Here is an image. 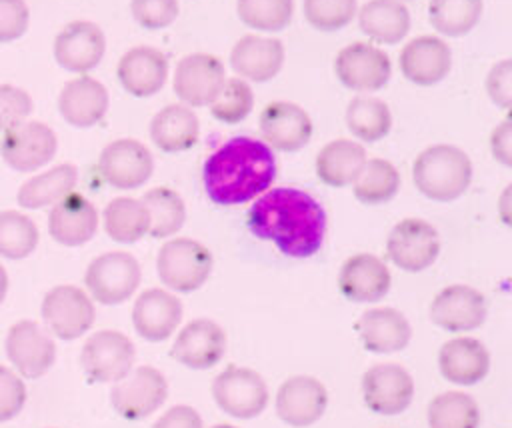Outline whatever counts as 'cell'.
Instances as JSON below:
<instances>
[{"label":"cell","mask_w":512,"mask_h":428,"mask_svg":"<svg viewBox=\"0 0 512 428\" xmlns=\"http://www.w3.org/2000/svg\"><path fill=\"white\" fill-rule=\"evenodd\" d=\"M264 144L270 150L298 152L312 138L310 114L296 102L274 100L266 104L258 120Z\"/></svg>","instance_id":"obj_17"},{"label":"cell","mask_w":512,"mask_h":428,"mask_svg":"<svg viewBox=\"0 0 512 428\" xmlns=\"http://www.w3.org/2000/svg\"><path fill=\"white\" fill-rule=\"evenodd\" d=\"M168 58L154 46H134L122 54L116 76L120 86L136 96L148 98L162 90L168 78Z\"/></svg>","instance_id":"obj_26"},{"label":"cell","mask_w":512,"mask_h":428,"mask_svg":"<svg viewBox=\"0 0 512 428\" xmlns=\"http://www.w3.org/2000/svg\"><path fill=\"white\" fill-rule=\"evenodd\" d=\"M142 270L138 260L124 250H112L96 256L84 274V284L92 300L104 306L126 302L140 286Z\"/></svg>","instance_id":"obj_5"},{"label":"cell","mask_w":512,"mask_h":428,"mask_svg":"<svg viewBox=\"0 0 512 428\" xmlns=\"http://www.w3.org/2000/svg\"><path fill=\"white\" fill-rule=\"evenodd\" d=\"M482 8V0H430L428 18L438 34L458 38L480 22Z\"/></svg>","instance_id":"obj_40"},{"label":"cell","mask_w":512,"mask_h":428,"mask_svg":"<svg viewBox=\"0 0 512 428\" xmlns=\"http://www.w3.org/2000/svg\"><path fill=\"white\" fill-rule=\"evenodd\" d=\"M210 428H236V426H232V424H214Z\"/></svg>","instance_id":"obj_53"},{"label":"cell","mask_w":512,"mask_h":428,"mask_svg":"<svg viewBox=\"0 0 512 428\" xmlns=\"http://www.w3.org/2000/svg\"><path fill=\"white\" fill-rule=\"evenodd\" d=\"M252 108H254L252 86L246 80L234 76V78H226L220 94L210 104V114L218 122L238 124L250 116Z\"/></svg>","instance_id":"obj_43"},{"label":"cell","mask_w":512,"mask_h":428,"mask_svg":"<svg viewBox=\"0 0 512 428\" xmlns=\"http://www.w3.org/2000/svg\"><path fill=\"white\" fill-rule=\"evenodd\" d=\"M512 124H510V114L504 116L500 124L494 126L490 134V152L496 162L502 166H510V154H512Z\"/></svg>","instance_id":"obj_51"},{"label":"cell","mask_w":512,"mask_h":428,"mask_svg":"<svg viewBox=\"0 0 512 428\" xmlns=\"http://www.w3.org/2000/svg\"><path fill=\"white\" fill-rule=\"evenodd\" d=\"M152 428H204L200 414L186 404H178L168 408L160 418L152 424Z\"/></svg>","instance_id":"obj_50"},{"label":"cell","mask_w":512,"mask_h":428,"mask_svg":"<svg viewBox=\"0 0 512 428\" xmlns=\"http://www.w3.org/2000/svg\"><path fill=\"white\" fill-rule=\"evenodd\" d=\"M240 22L260 32L284 30L294 14V0H236Z\"/></svg>","instance_id":"obj_42"},{"label":"cell","mask_w":512,"mask_h":428,"mask_svg":"<svg viewBox=\"0 0 512 428\" xmlns=\"http://www.w3.org/2000/svg\"><path fill=\"white\" fill-rule=\"evenodd\" d=\"M276 178V158L262 140L234 136L204 162L202 184L218 206H238L256 200Z\"/></svg>","instance_id":"obj_2"},{"label":"cell","mask_w":512,"mask_h":428,"mask_svg":"<svg viewBox=\"0 0 512 428\" xmlns=\"http://www.w3.org/2000/svg\"><path fill=\"white\" fill-rule=\"evenodd\" d=\"M366 160L368 156L360 142L336 138L320 148L314 160V170L322 184L330 188H344L356 180Z\"/></svg>","instance_id":"obj_32"},{"label":"cell","mask_w":512,"mask_h":428,"mask_svg":"<svg viewBox=\"0 0 512 428\" xmlns=\"http://www.w3.org/2000/svg\"><path fill=\"white\" fill-rule=\"evenodd\" d=\"M40 312L46 328L60 340L80 338L92 328L96 318L92 298L72 284H60L48 290Z\"/></svg>","instance_id":"obj_8"},{"label":"cell","mask_w":512,"mask_h":428,"mask_svg":"<svg viewBox=\"0 0 512 428\" xmlns=\"http://www.w3.org/2000/svg\"><path fill=\"white\" fill-rule=\"evenodd\" d=\"M486 298L468 284H450L430 302V320L446 332H470L484 324Z\"/></svg>","instance_id":"obj_18"},{"label":"cell","mask_w":512,"mask_h":428,"mask_svg":"<svg viewBox=\"0 0 512 428\" xmlns=\"http://www.w3.org/2000/svg\"><path fill=\"white\" fill-rule=\"evenodd\" d=\"M412 182L428 200H458L472 182V160L454 144L428 146L412 162Z\"/></svg>","instance_id":"obj_3"},{"label":"cell","mask_w":512,"mask_h":428,"mask_svg":"<svg viewBox=\"0 0 512 428\" xmlns=\"http://www.w3.org/2000/svg\"><path fill=\"white\" fill-rule=\"evenodd\" d=\"M168 398V382L154 366H138L110 390V404L126 420H144Z\"/></svg>","instance_id":"obj_9"},{"label":"cell","mask_w":512,"mask_h":428,"mask_svg":"<svg viewBox=\"0 0 512 428\" xmlns=\"http://www.w3.org/2000/svg\"><path fill=\"white\" fill-rule=\"evenodd\" d=\"M346 126L362 142H378L392 128V112L388 104L374 96H356L346 106Z\"/></svg>","instance_id":"obj_38"},{"label":"cell","mask_w":512,"mask_h":428,"mask_svg":"<svg viewBox=\"0 0 512 428\" xmlns=\"http://www.w3.org/2000/svg\"><path fill=\"white\" fill-rule=\"evenodd\" d=\"M212 266L214 258L208 246L192 238H172L160 246L156 256L160 282L180 294L202 288L212 274Z\"/></svg>","instance_id":"obj_4"},{"label":"cell","mask_w":512,"mask_h":428,"mask_svg":"<svg viewBox=\"0 0 512 428\" xmlns=\"http://www.w3.org/2000/svg\"><path fill=\"white\" fill-rule=\"evenodd\" d=\"M358 24L372 44H398L410 30V12L400 0H368L358 10Z\"/></svg>","instance_id":"obj_33"},{"label":"cell","mask_w":512,"mask_h":428,"mask_svg":"<svg viewBox=\"0 0 512 428\" xmlns=\"http://www.w3.org/2000/svg\"><path fill=\"white\" fill-rule=\"evenodd\" d=\"M140 200L148 212V234L152 238H170L184 226L186 206L176 190L168 186H156L144 192Z\"/></svg>","instance_id":"obj_37"},{"label":"cell","mask_w":512,"mask_h":428,"mask_svg":"<svg viewBox=\"0 0 512 428\" xmlns=\"http://www.w3.org/2000/svg\"><path fill=\"white\" fill-rule=\"evenodd\" d=\"M392 284V276L384 260L374 254L360 252L344 260L338 274L340 294L356 304L382 300Z\"/></svg>","instance_id":"obj_25"},{"label":"cell","mask_w":512,"mask_h":428,"mask_svg":"<svg viewBox=\"0 0 512 428\" xmlns=\"http://www.w3.org/2000/svg\"><path fill=\"white\" fill-rule=\"evenodd\" d=\"M250 232L272 242L284 256L310 258L324 242L326 212L322 204L300 188H268L246 216Z\"/></svg>","instance_id":"obj_1"},{"label":"cell","mask_w":512,"mask_h":428,"mask_svg":"<svg viewBox=\"0 0 512 428\" xmlns=\"http://www.w3.org/2000/svg\"><path fill=\"white\" fill-rule=\"evenodd\" d=\"M104 232L118 244H134L148 234V212L138 198H112L102 214Z\"/></svg>","instance_id":"obj_35"},{"label":"cell","mask_w":512,"mask_h":428,"mask_svg":"<svg viewBox=\"0 0 512 428\" xmlns=\"http://www.w3.org/2000/svg\"><path fill=\"white\" fill-rule=\"evenodd\" d=\"M486 92L490 96V100L504 108V110H510V102H512V62L506 58V60H500L496 62L488 76H486Z\"/></svg>","instance_id":"obj_49"},{"label":"cell","mask_w":512,"mask_h":428,"mask_svg":"<svg viewBox=\"0 0 512 428\" xmlns=\"http://www.w3.org/2000/svg\"><path fill=\"white\" fill-rule=\"evenodd\" d=\"M306 22L320 32H336L356 16V0H304Z\"/></svg>","instance_id":"obj_44"},{"label":"cell","mask_w":512,"mask_h":428,"mask_svg":"<svg viewBox=\"0 0 512 428\" xmlns=\"http://www.w3.org/2000/svg\"><path fill=\"white\" fill-rule=\"evenodd\" d=\"M426 420L428 428H478L480 408L470 394L448 390L430 400Z\"/></svg>","instance_id":"obj_39"},{"label":"cell","mask_w":512,"mask_h":428,"mask_svg":"<svg viewBox=\"0 0 512 428\" xmlns=\"http://www.w3.org/2000/svg\"><path fill=\"white\" fill-rule=\"evenodd\" d=\"M212 398L224 414L250 420L266 410L270 392L256 370L230 364L214 378Z\"/></svg>","instance_id":"obj_6"},{"label":"cell","mask_w":512,"mask_h":428,"mask_svg":"<svg viewBox=\"0 0 512 428\" xmlns=\"http://www.w3.org/2000/svg\"><path fill=\"white\" fill-rule=\"evenodd\" d=\"M328 406L326 386L306 374L284 380L276 392V414L282 422L294 428L316 424Z\"/></svg>","instance_id":"obj_21"},{"label":"cell","mask_w":512,"mask_h":428,"mask_svg":"<svg viewBox=\"0 0 512 428\" xmlns=\"http://www.w3.org/2000/svg\"><path fill=\"white\" fill-rule=\"evenodd\" d=\"M26 404V386L22 378L6 366H0V422L16 418Z\"/></svg>","instance_id":"obj_47"},{"label":"cell","mask_w":512,"mask_h":428,"mask_svg":"<svg viewBox=\"0 0 512 428\" xmlns=\"http://www.w3.org/2000/svg\"><path fill=\"white\" fill-rule=\"evenodd\" d=\"M356 332L362 346L372 354L400 352L412 338V326L408 318L390 306L366 310L356 322Z\"/></svg>","instance_id":"obj_29"},{"label":"cell","mask_w":512,"mask_h":428,"mask_svg":"<svg viewBox=\"0 0 512 428\" xmlns=\"http://www.w3.org/2000/svg\"><path fill=\"white\" fill-rule=\"evenodd\" d=\"M362 398L368 410L380 416L404 412L414 398V380L406 368L394 362L374 364L362 376Z\"/></svg>","instance_id":"obj_14"},{"label":"cell","mask_w":512,"mask_h":428,"mask_svg":"<svg viewBox=\"0 0 512 428\" xmlns=\"http://www.w3.org/2000/svg\"><path fill=\"white\" fill-rule=\"evenodd\" d=\"M108 106L110 96L106 86L86 74L66 82L58 94L60 116L76 128L98 124L106 116Z\"/></svg>","instance_id":"obj_28"},{"label":"cell","mask_w":512,"mask_h":428,"mask_svg":"<svg viewBox=\"0 0 512 428\" xmlns=\"http://www.w3.org/2000/svg\"><path fill=\"white\" fill-rule=\"evenodd\" d=\"M130 12L146 30H162L170 26L180 12L178 0H132Z\"/></svg>","instance_id":"obj_45"},{"label":"cell","mask_w":512,"mask_h":428,"mask_svg":"<svg viewBox=\"0 0 512 428\" xmlns=\"http://www.w3.org/2000/svg\"><path fill=\"white\" fill-rule=\"evenodd\" d=\"M40 234L34 220L18 210L0 212V256L22 260L38 246Z\"/></svg>","instance_id":"obj_41"},{"label":"cell","mask_w":512,"mask_h":428,"mask_svg":"<svg viewBox=\"0 0 512 428\" xmlns=\"http://www.w3.org/2000/svg\"><path fill=\"white\" fill-rule=\"evenodd\" d=\"M226 82V70L220 58L206 52L186 54L178 60L172 88L180 102L190 108L210 106Z\"/></svg>","instance_id":"obj_12"},{"label":"cell","mask_w":512,"mask_h":428,"mask_svg":"<svg viewBox=\"0 0 512 428\" xmlns=\"http://www.w3.org/2000/svg\"><path fill=\"white\" fill-rule=\"evenodd\" d=\"M106 52V36L100 26L88 20L66 24L54 38V60L60 68L74 74L94 70Z\"/></svg>","instance_id":"obj_19"},{"label":"cell","mask_w":512,"mask_h":428,"mask_svg":"<svg viewBox=\"0 0 512 428\" xmlns=\"http://www.w3.org/2000/svg\"><path fill=\"white\" fill-rule=\"evenodd\" d=\"M400 70L416 86L428 88L440 84L452 68L450 46L432 34L412 38L400 52Z\"/></svg>","instance_id":"obj_22"},{"label":"cell","mask_w":512,"mask_h":428,"mask_svg":"<svg viewBox=\"0 0 512 428\" xmlns=\"http://www.w3.org/2000/svg\"><path fill=\"white\" fill-rule=\"evenodd\" d=\"M6 294H8V274H6L4 266L0 264V304L4 302Z\"/></svg>","instance_id":"obj_52"},{"label":"cell","mask_w":512,"mask_h":428,"mask_svg":"<svg viewBox=\"0 0 512 428\" xmlns=\"http://www.w3.org/2000/svg\"><path fill=\"white\" fill-rule=\"evenodd\" d=\"M354 198L368 206L390 202L400 190V172L390 160L370 158L352 182Z\"/></svg>","instance_id":"obj_36"},{"label":"cell","mask_w":512,"mask_h":428,"mask_svg":"<svg viewBox=\"0 0 512 428\" xmlns=\"http://www.w3.org/2000/svg\"><path fill=\"white\" fill-rule=\"evenodd\" d=\"M6 356L20 376L40 378L56 360V344L40 324L20 320L6 334Z\"/></svg>","instance_id":"obj_16"},{"label":"cell","mask_w":512,"mask_h":428,"mask_svg":"<svg viewBox=\"0 0 512 428\" xmlns=\"http://www.w3.org/2000/svg\"><path fill=\"white\" fill-rule=\"evenodd\" d=\"M440 254L436 228L422 218H404L394 224L386 240L388 260L404 272L430 268Z\"/></svg>","instance_id":"obj_11"},{"label":"cell","mask_w":512,"mask_h":428,"mask_svg":"<svg viewBox=\"0 0 512 428\" xmlns=\"http://www.w3.org/2000/svg\"><path fill=\"white\" fill-rule=\"evenodd\" d=\"M78 182V170L70 162H62L52 166L50 170L32 176L26 180L16 194V200L26 210H40L46 206H54L64 196L74 192Z\"/></svg>","instance_id":"obj_34"},{"label":"cell","mask_w":512,"mask_h":428,"mask_svg":"<svg viewBox=\"0 0 512 428\" xmlns=\"http://www.w3.org/2000/svg\"><path fill=\"white\" fill-rule=\"evenodd\" d=\"M58 138L44 122H22L4 132L0 154L4 162L18 172H34L56 156Z\"/></svg>","instance_id":"obj_13"},{"label":"cell","mask_w":512,"mask_h":428,"mask_svg":"<svg viewBox=\"0 0 512 428\" xmlns=\"http://www.w3.org/2000/svg\"><path fill=\"white\" fill-rule=\"evenodd\" d=\"M200 138V122L186 104H168L150 120V140L164 154L190 150Z\"/></svg>","instance_id":"obj_31"},{"label":"cell","mask_w":512,"mask_h":428,"mask_svg":"<svg viewBox=\"0 0 512 428\" xmlns=\"http://www.w3.org/2000/svg\"><path fill=\"white\" fill-rule=\"evenodd\" d=\"M30 112L32 98L26 90L12 84H0V132L26 122Z\"/></svg>","instance_id":"obj_46"},{"label":"cell","mask_w":512,"mask_h":428,"mask_svg":"<svg viewBox=\"0 0 512 428\" xmlns=\"http://www.w3.org/2000/svg\"><path fill=\"white\" fill-rule=\"evenodd\" d=\"M438 368L444 380L456 386H474L490 370V352L470 336H456L440 346Z\"/></svg>","instance_id":"obj_30"},{"label":"cell","mask_w":512,"mask_h":428,"mask_svg":"<svg viewBox=\"0 0 512 428\" xmlns=\"http://www.w3.org/2000/svg\"><path fill=\"white\" fill-rule=\"evenodd\" d=\"M30 24V10L24 0H0V42L22 38Z\"/></svg>","instance_id":"obj_48"},{"label":"cell","mask_w":512,"mask_h":428,"mask_svg":"<svg viewBox=\"0 0 512 428\" xmlns=\"http://www.w3.org/2000/svg\"><path fill=\"white\" fill-rule=\"evenodd\" d=\"M136 348L118 330H98L82 346L80 366L90 382L106 384L122 380L134 366Z\"/></svg>","instance_id":"obj_7"},{"label":"cell","mask_w":512,"mask_h":428,"mask_svg":"<svg viewBox=\"0 0 512 428\" xmlns=\"http://www.w3.org/2000/svg\"><path fill=\"white\" fill-rule=\"evenodd\" d=\"M96 230V206L78 192H70L68 196H64L52 206L48 214V232L62 246H82L94 238Z\"/></svg>","instance_id":"obj_27"},{"label":"cell","mask_w":512,"mask_h":428,"mask_svg":"<svg viewBox=\"0 0 512 428\" xmlns=\"http://www.w3.org/2000/svg\"><path fill=\"white\" fill-rule=\"evenodd\" d=\"M98 172L104 182L118 190L140 188L154 172V158L140 140L118 138L100 152Z\"/></svg>","instance_id":"obj_15"},{"label":"cell","mask_w":512,"mask_h":428,"mask_svg":"<svg viewBox=\"0 0 512 428\" xmlns=\"http://www.w3.org/2000/svg\"><path fill=\"white\" fill-rule=\"evenodd\" d=\"M182 302L162 288L144 290L132 308V324L140 338L148 342L168 340L182 322Z\"/></svg>","instance_id":"obj_23"},{"label":"cell","mask_w":512,"mask_h":428,"mask_svg":"<svg viewBox=\"0 0 512 428\" xmlns=\"http://www.w3.org/2000/svg\"><path fill=\"white\" fill-rule=\"evenodd\" d=\"M334 72L340 84L354 92L382 90L392 76L388 54L372 42H352L334 58Z\"/></svg>","instance_id":"obj_10"},{"label":"cell","mask_w":512,"mask_h":428,"mask_svg":"<svg viewBox=\"0 0 512 428\" xmlns=\"http://www.w3.org/2000/svg\"><path fill=\"white\" fill-rule=\"evenodd\" d=\"M226 354V332L210 318L190 320L176 334L170 356L190 370H208Z\"/></svg>","instance_id":"obj_20"},{"label":"cell","mask_w":512,"mask_h":428,"mask_svg":"<svg viewBox=\"0 0 512 428\" xmlns=\"http://www.w3.org/2000/svg\"><path fill=\"white\" fill-rule=\"evenodd\" d=\"M284 44L278 38L246 34L230 50V68L246 82H270L284 66Z\"/></svg>","instance_id":"obj_24"}]
</instances>
